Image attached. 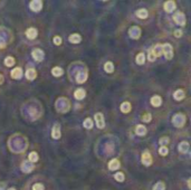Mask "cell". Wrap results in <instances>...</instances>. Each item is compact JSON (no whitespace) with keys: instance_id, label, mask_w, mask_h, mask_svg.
<instances>
[{"instance_id":"28","label":"cell","mask_w":191,"mask_h":190,"mask_svg":"<svg viewBox=\"0 0 191 190\" xmlns=\"http://www.w3.org/2000/svg\"><path fill=\"white\" fill-rule=\"evenodd\" d=\"M152 50H153V54H154V56L155 57H160V56H162V45L161 44H158L154 48H152Z\"/></svg>"},{"instance_id":"33","label":"cell","mask_w":191,"mask_h":190,"mask_svg":"<svg viewBox=\"0 0 191 190\" xmlns=\"http://www.w3.org/2000/svg\"><path fill=\"white\" fill-rule=\"evenodd\" d=\"M152 190H165V184L163 181H158L157 184L153 186Z\"/></svg>"},{"instance_id":"36","label":"cell","mask_w":191,"mask_h":190,"mask_svg":"<svg viewBox=\"0 0 191 190\" xmlns=\"http://www.w3.org/2000/svg\"><path fill=\"white\" fill-rule=\"evenodd\" d=\"M141 119H142V121H143V122H146V123H148V122H150V121H151V120H152V115H151V113H145V114H143Z\"/></svg>"},{"instance_id":"30","label":"cell","mask_w":191,"mask_h":190,"mask_svg":"<svg viewBox=\"0 0 191 190\" xmlns=\"http://www.w3.org/2000/svg\"><path fill=\"white\" fill-rule=\"evenodd\" d=\"M15 63H16V61H15V58L12 56H7L5 58V65L7 67H12L15 65Z\"/></svg>"},{"instance_id":"11","label":"cell","mask_w":191,"mask_h":190,"mask_svg":"<svg viewBox=\"0 0 191 190\" xmlns=\"http://www.w3.org/2000/svg\"><path fill=\"white\" fill-rule=\"evenodd\" d=\"M35 169V166L34 163H31L30 161H24L23 163H21V171L25 173H29L31 172L33 170Z\"/></svg>"},{"instance_id":"42","label":"cell","mask_w":191,"mask_h":190,"mask_svg":"<svg viewBox=\"0 0 191 190\" xmlns=\"http://www.w3.org/2000/svg\"><path fill=\"white\" fill-rule=\"evenodd\" d=\"M5 187H6V184H5V182H1V184H0V190H4L5 189Z\"/></svg>"},{"instance_id":"34","label":"cell","mask_w":191,"mask_h":190,"mask_svg":"<svg viewBox=\"0 0 191 190\" xmlns=\"http://www.w3.org/2000/svg\"><path fill=\"white\" fill-rule=\"evenodd\" d=\"M114 178H115V180L116 181H118V182H123L124 179H125V177H124V173L123 172H118L114 174Z\"/></svg>"},{"instance_id":"32","label":"cell","mask_w":191,"mask_h":190,"mask_svg":"<svg viewBox=\"0 0 191 190\" xmlns=\"http://www.w3.org/2000/svg\"><path fill=\"white\" fill-rule=\"evenodd\" d=\"M104 69H105V72L106 73H113L114 72V64H113L112 61H106L105 63V65H104Z\"/></svg>"},{"instance_id":"17","label":"cell","mask_w":191,"mask_h":190,"mask_svg":"<svg viewBox=\"0 0 191 190\" xmlns=\"http://www.w3.org/2000/svg\"><path fill=\"white\" fill-rule=\"evenodd\" d=\"M26 77H27V79H29V81H34L35 78L37 77V72H36V69H35L34 67L27 69V72H26Z\"/></svg>"},{"instance_id":"43","label":"cell","mask_w":191,"mask_h":190,"mask_svg":"<svg viewBox=\"0 0 191 190\" xmlns=\"http://www.w3.org/2000/svg\"><path fill=\"white\" fill-rule=\"evenodd\" d=\"M4 81H5V78H4V76H2V75L0 74V85L4 83Z\"/></svg>"},{"instance_id":"7","label":"cell","mask_w":191,"mask_h":190,"mask_svg":"<svg viewBox=\"0 0 191 190\" xmlns=\"http://www.w3.org/2000/svg\"><path fill=\"white\" fill-rule=\"evenodd\" d=\"M141 161L142 163L145 166V167H150L152 164V156L151 153L149 152V151H144L143 153H142V158H141Z\"/></svg>"},{"instance_id":"6","label":"cell","mask_w":191,"mask_h":190,"mask_svg":"<svg viewBox=\"0 0 191 190\" xmlns=\"http://www.w3.org/2000/svg\"><path fill=\"white\" fill-rule=\"evenodd\" d=\"M31 56H33V58L35 61H43L44 58H45V53H44V50H41L40 48H35V49H33Z\"/></svg>"},{"instance_id":"29","label":"cell","mask_w":191,"mask_h":190,"mask_svg":"<svg viewBox=\"0 0 191 190\" xmlns=\"http://www.w3.org/2000/svg\"><path fill=\"white\" fill-rule=\"evenodd\" d=\"M38 159H39V156H38V153L37 152H35V151H33V152H30L28 156V161H30L31 163H35V162L38 161Z\"/></svg>"},{"instance_id":"15","label":"cell","mask_w":191,"mask_h":190,"mask_svg":"<svg viewBox=\"0 0 191 190\" xmlns=\"http://www.w3.org/2000/svg\"><path fill=\"white\" fill-rule=\"evenodd\" d=\"M86 81H87V73L84 72V71L77 73V75H76V82H77V83L83 84V83H85Z\"/></svg>"},{"instance_id":"3","label":"cell","mask_w":191,"mask_h":190,"mask_svg":"<svg viewBox=\"0 0 191 190\" xmlns=\"http://www.w3.org/2000/svg\"><path fill=\"white\" fill-rule=\"evenodd\" d=\"M162 55H164V57L167 58V59H172V57H173V47L171 46V44H167L162 45Z\"/></svg>"},{"instance_id":"4","label":"cell","mask_w":191,"mask_h":190,"mask_svg":"<svg viewBox=\"0 0 191 190\" xmlns=\"http://www.w3.org/2000/svg\"><path fill=\"white\" fill-rule=\"evenodd\" d=\"M173 20L175 21V24H177V25H179V26H185V21H187L185 14H183V12H181V11H177V12L174 14Z\"/></svg>"},{"instance_id":"21","label":"cell","mask_w":191,"mask_h":190,"mask_svg":"<svg viewBox=\"0 0 191 190\" xmlns=\"http://www.w3.org/2000/svg\"><path fill=\"white\" fill-rule=\"evenodd\" d=\"M135 133H136V135L143 136V135H145L146 134V128L144 125H142V124H138V125L135 126Z\"/></svg>"},{"instance_id":"38","label":"cell","mask_w":191,"mask_h":190,"mask_svg":"<svg viewBox=\"0 0 191 190\" xmlns=\"http://www.w3.org/2000/svg\"><path fill=\"white\" fill-rule=\"evenodd\" d=\"M155 58H157V57H155L154 54H153V50L150 49L149 51H148V59H149L150 61H155Z\"/></svg>"},{"instance_id":"39","label":"cell","mask_w":191,"mask_h":190,"mask_svg":"<svg viewBox=\"0 0 191 190\" xmlns=\"http://www.w3.org/2000/svg\"><path fill=\"white\" fill-rule=\"evenodd\" d=\"M33 190H45V187L43 184H35L33 186Z\"/></svg>"},{"instance_id":"31","label":"cell","mask_w":191,"mask_h":190,"mask_svg":"<svg viewBox=\"0 0 191 190\" xmlns=\"http://www.w3.org/2000/svg\"><path fill=\"white\" fill-rule=\"evenodd\" d=\"M83 126L85 129H87V130H91L93 128V120L91 117H86L84 120V122H83Z\"/></svg>"},{"instance_id":"10","label":"cell","mask_w":191,"mask_h":190,"mask_svg":"<svg viewBox=\"0 0 191 190\" xmlns=\"http://www.w3.org/2000/svg\"><path fill=\"white\" fill-rule=\"evenodd\" d=\"M29 7H30V10L35 11V12H38L43 9V1L40 0H33L30 4H29Z\"/></svg>"},{"instance_id":"18","label":"cell","mask_w":191,"mask_h":190,"mask_svg":"<svg viewBox=\"0 0 191 190\" xmlns=\"http://www.w3.org/2000/svg\"><path fill=\"white\" fill-rule=\"evenodd\" d=\"M74 96H75V99L76 100H83L85 99V96H86V92H85L84 89H77L75 91V93H74Z\"/></svg>"},{"instance_id":"25","label":"cell","mask_w":191,"mask_h":190,"mask_svg":"<svg viewBox=\"0 0 191 190\" xmlns=\"http://www.w3.org/2000/svg\"><path fill=\"white\" fill-rule=\"evenodd\" d=\"M51 74H53L55 77H59V76H62L63 74H64V69L59 66H55V67H53V69H51Z\"/></svg>"},{"instance_id":"23","label":"cell","mask_w":191,"mask_h":190,"mask_svg":"<svg viewBox=\"0 0 191 190\" xmlns=\"http://www.w3.org/2000/svg\"><path fill=\"white\" fill-rule=\"evenodd\" d=\"M173 99L175 101H182L185 99V91L183 89H177L173 93Z\"/></svg>"},{"instance_id":"2","label":"cell","mask_w":191,"mask_h":190,"mask_svg":"<svg viewBox=\"0 0 191 190\" xmlns=\"http://www.w3.org/2000/svg\"><path fill=\"white\" fill-rule=\"evenodd\" d=\"M185 120H187V117H185V114H182V113H177V114L172 117V123H173V125L175 128H182V126L185 124Z\"/></svg>"},{"instance_id":"26","label":"cell","mask_w":191,"mask_h":190,"mask_svg":"<svg viewBox=\"0 0 191 190\" xmlns=\"http://www.w3.org/2000/svg\"><path fill=\"white\" fill-rule=\"evenodd\" d=\"M121 112L122 113H129L130 111H131V109H132V106H131V103L130 102H123L122 104H121Z\"/></svg>"},{"instance_id":"1","label":"cell","mask_w":191,"mask_h":190,"mask_svg":"<svg viewBox=\"0 0 191 190\" xmlns=\"http://www.w3.org/2000/svg\"><path fill=\"white\" fill-rule=\"evenodd\" d=\"M56 110L59 113H66V112L69 111L71 109V103L67 99H64V97H61L56 101Z\"/></svg>"},{"instance_id":"14","label":"cell","mask_w":191,"mask_h":190,"mask_svg":"<svg viewBox=\"0 0 191 190\" xmlns=\"http://www.w3.org/2000/svg\"><path fill=\"white\" fill-rule=\"evenodd\" d=\"M26 36H27V38L28 39H35L37 36H38V30L34 27L28 28V29L26 30Z\"/></svg>"},{"instance_id":"35","label":"cell","mask_w":191,"mask_h":190,"mask_svg":"<svg viewBox=\"0 0 191 190\" xmlns=\"http://www.w3.org/2000/svg\"><path fill=\"white\" fill-rule=\"evenodd\" d=\"M159 153H160V156H168V153H169V149H168V148H167V146H161V148L159 149Z\"/></svg>"},{"instance_id":"24","label":"cell","mask_w":191,"mask_h":190,"mask_svg":"<svg viewBox=\"0 0 191 190\" xmlns=\"http://www.w3.org/2000/svg\"><path fill=\"white\" fill-rule=\"evenodd\" d=\"M135 15L138 16V18H140V19H146L148 16H149V12L146 9L144 8H142V9H139V10L135 12Z\"/></svg>"},{"instance_id":"27","label":"cell","mask_w":191,"mask_h":190,"mask_svg":"<svg viewBox=\"0 0 191 190\" xmlns=\"http://www.w3.org/2000/svg\"><path fill=\"white\" fill-rule=\"evenodd\" d=\"M135 61H136L138 65H143L145 63V55H144V53L138 54L136 57H135Z\"/></svg>"},{"instance_id":"16","label":"cell","mask_w":191,"mask_h":190,"mask_svg":"<svg viewBox=\"0 0 191 190\" xmlns=\"http://www.w3.org/2000/svg\"><path fill=\"white\" fill-rule=\"evenodd\" d=\"M178 149H179L180 153H187V152L189 151V149H190L189 142H187V141H182V142H180Z\"/></svg>"},{"instance_id":"40","label":"cell","mask_w":191,"mask_h":190,"mask_svg":"<svg viewBox=\"0 0 191 190\" xmlns=\"http://www.w3.org/2000/svg\"><path fill=\"white\" fill-rule=\"evenodd\" d=\"M53 40H54V44L57 45V46H59V45H62V38H61L59 36H55Z\"/></svg>"},{"instance_id":"22","label":"cell","mask_w":191,"mask_h":190,"mask_svg":"<svg viewBox=\"0 0 191 190\" xmlns=\"http://www.w3.org/2000/svg\"><path fill=\"white\" fill-rule=\"evenodd\" d=\"M120 168V161L118 159H112L111 161L108 162V169L111 171H114V170H118Z\"/></svg>"},{"instance_id":"41","label":"cell","mask_w":191,"mask_h":190,"mask_svg":"<svg viewBox=\"0 0 191 190\" xmlns=\"http://www.w3.org/2000/svg\"><path fill=\"white\" fill-rule=\"evenodd\" d=\"M173 34L177 38H180V37L182 36V30H181V29H177V30H174Z\"/></svg>"},{"instance_id":"20","label":"cell","mask_w":191,"mask_h":190,"mask_svg":"<svg viewBox=\"0 0 191 190\" xmlns=\"http://www.w3.org/2000/svg\"><path fill=\"white\" fill-rule=\"evenodd\" d=\"M68 40L72 43V44H79L82 41V36L79 34H72L69 37H68Z\"/></svg>"},{"instance_id":"13","label":"cell","mask_w":191,"mask_h":190,"mask_svg":"<svg viewBox=\"0 0 191 190\" xmlns=\"http://www.w3.org/2000/svg\"><path fill=\"white\" fill-rule=\"evenodd\" d=\"M10 76H11L14 79H19V78H21V76H23V69H21L20 67L14 68L11 72H10Z\"/></svg>"},{"instance_id":"44","label":"cell","mask_w":191,"mask_h":190,"mask_svg":"<svg viewBox=\"0 0 191 190\" xmlns=\"http://www.w3.org/2000/svg\"><path fill=\"white\" fill-rule=\"evenodd\" d=\"M8 190H16V189H15V188H9Z\"/></svg>"},{"instance_id":"37","label":"cell","mask_w":191,"mask_h":190,"mask_svg":"<svg viewBox=\"0 0 191 190\" xmlns=\"http://www.w3.org/2000/svg\"><path fill=\"white\" fill-rule=\"evenodd\" d=\"M159 142H160V144H161V146H167V144H168L169 142H170V140H169L168 136H165V138H161Z\"/></svg>"},{"instance_id":"8","label":"cell","mask_w":191,"mask_h":190,"mask_svg":"<svg viewBox=\"0 0 191 190\" xmlns=\"http://www.w3.org/2000/svg\"><path fill=\"white\" fill-rule=\"evenodd\" d=\"M95 122H96V125H97V128L98 129H104L105 128V121H104V115L100 113V112H97L95 114Z\"/></svg>"},{"instance_id":"19","label":"cell","mask_w":191,"mask_h":190,"mask_svg":"<svg viewBox=\"0 0 191 190\" xmlns=\"http://www.w3.org/2000/svg\"><path fill=\"white\" fill-rule=\"evenodd\" d=\"M151 104L154 106V107H159V106H161V104H162V97L159 96V95H154V96H152L151 97Z\"/></svg>"},{"instance_id":"12","label":"cell","mask_w":191,"mask_h":190,"mask_svg":"<svg viewBox=\"0 0 191 190\" xmlns=\"http://www.w3.org/2000/svg\"><path fill=\"white\" fill-rule=\"evenodd\" d=\"M175 2L174 1H172V0H168L165 4H164V6H163V8H164V10L167 11V12H173V10L175 9Z\"/></svg>"},{"instance_id":"9","label":"cell","mask_w":191,"mask_h":190,"mask_svg":"<svg viewBox=\"0 0 191 190\" xmlns=\"http://www.w3.org/2000/svg\"><path fill=\"white\" fill-rule=\"evenodd\" d=\"M62 136V132H61V125L58 123H55L54 126L51 129V138L55 140H58Z\"/></svg>"},{"instance_id":"5","label":"cell","mask_w":191,"mask_h":190,"mask_svg":"<svg viewBox=\"0 0 191 190\" xmlns=\"http://www.w3.org/2000/svg\"><path fill=\"white\" fill-rule=\"evenodd\" d=\"M141 28L139 26H132L129 29V36L132 39H139L141 37Z\"/></svg>"}]
</instances>
